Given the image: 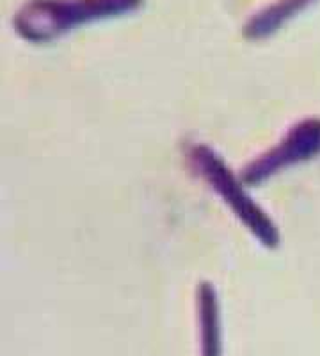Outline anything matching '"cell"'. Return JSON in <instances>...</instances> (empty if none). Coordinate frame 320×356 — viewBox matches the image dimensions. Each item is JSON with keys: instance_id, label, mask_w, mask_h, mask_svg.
<instances>
[{"instance_id": "1", "label": "cell", "mask_w": 320, "mask_h": 356, "mask_svg": "<svg viewBox=\"0 0 320 356\" xmlns=\"http://www.w3.org/2000/svg\"><path fill=\"white\" fill-rule=\"evenodd\" d=\"M144 0H27L12 18L15 33L31 43H47L82 25L135 13Z\"/></svg>"}, {"instance_id": "2", "label": "cell", "mask_w": 320, "mask_h": 356, "mask_svg": "<svg viewBox=\"0 0 320 356\" xmlns=\"http://www.w3.org/2000/svg\"><path fill=\"white\" fill-rule=\"evenodd\" d=\"M189 161L196 173L205 178V182L219 195L228 209L251 232V235L260 244H264L267 250H276L280 246L281 235L276 222L251 196L247 195L242 178H237L231 173L228 164L217 152L212 150L207 145H196L189 152Z\"/></svg>"}, {"instance_id": "3", "label": "cell", "mask_w": 320, "mask_h": 356, "mask_svg": "<svg viewBox=\"0 0 320 356\" xmlns=\"http://www.w3.org/2000/svg\"><path fill=\"white\" fill-rule=\"evenodd\" d=\"M317 155H320V118H304L285 134L278 145L249 162L240 178L247 186H260L280 171L312 161Z\"/></svg>"}, {"instance_id": "4", "label": "cell", "mask_w": 320, "mask_h": 356, "mask_svg": "<svg viewBox=\"0 0 320 356\" xmlns=\"http://www.w3.org/2000/svg\"><path fill=\"white\" fill-rule=\"evenodd\" d=\"M199 351L201 356H223L219 296L210 282H201L196 291Z\"/></svg>"}, {"instance_id": "5", "label": "cell", "mask_w": 320, "mask_h": 356, "mask_svg": "<svg viewBox=\"0 0 320 356\" xmlns=\"http://www.w3.org/2000/svg\"><path fill=\"white\" fill-rule=\"evenodd\" d=\"M313 2L315 0H274L260 11H256L244 24V38L249 41H260L274 36L281 27H285L288 22L296 18L299 13H303Z\"/></svg>"}]
</instances>
